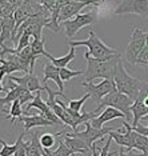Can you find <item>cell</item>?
Listing matches in <instances>:
<instances>
[{
  "label": "cell",
  "instance_id": "8d00e7d4",
  "mask_svg": "<svg viewBox=\"0 0 148 156\" xmlns=\"http://www.w3.org/2000/svg\"><path fill=\"white\" fill-rule=\"evenodd\" d=\"M7 2L11 3V4H12L13 7H15V8H19V7L22 5L24 2H27V0H7Z\"/></svg>",
  "mask_w": 148,
  "mask_h": 156
},
{
  "label": "cell",
  "instance_id": "1f68e13d",
  "mask_svg": "<svg viewBox=\"0 0 148 156\" xmlns=\"http://www.w3.org/2000/svg\"><path fill=\"white\" fill-rule=\"evenodd\" d=\"M16 150H17V143L7 144L4 140H2V151H0V156H13Z\"/></svg>",
  "mask_w": 148,
  "mask_h": 156
},
{
  "label": "cell",
  "instance_id": "cb8c5ba5",
  "mask_svg": "<svg viewBox=\"0 0 148 156\" xmlns=\"http://www.w3.org/2000/svg\"><path fill=\"white\" fill-rule=\"evenodd\" d=\"M31 47H32V51H33V55L36 58H40V56H45L47 59L51 58V54H48L45 51V45H44V40H37V39H33V41L31 43Z\"/></svg>",
  "mask_w": 148,
  "mask_h": 156
},
{
  "label": "cell",
  "instance_id": "4fadbf2b",
  "mask_svg": "<svg viewBox=\"0 0 148 156\" xmlns=\"http://www.w3.org/2000/svg\"><path fill=\"white\" fill-rule=\"evenodd\" d=\"M123 118H125V115L123 112L119 111V109L112 108V107H107V108H104L103 111H101V113L97 116L96 119L91 120L90 123H91V126H92L93 128L101 129V128H104V124L107 122L114 120V119H123Z\"/></svg>",
  "mask_w": 148,
  "mask_h": 156
},
{
  "label": "cell",
  "instance_id": "ba28073f",
  "mask_svg": "<svg viewBox=\"0 0 148 156\" xmlns=\"http://www.w3.org/2000/svg\"><path fill=\"white\" fill-rule=\"evenodd\" d=\"M82 86L87 91V94L91 95V99H93L96 103H100L103 100V98H105L108 94H111V92H114L116 90L114 80H103L99 84L84 81Z\"/></svg>",
  "mask_w": 148,
  "mask_h": 156
},
{
  "label": "cell",
  "instance_id": "f546056e",
  "mask_svg": "<svg viewBox=\"0 0 148 156\" xmlns=\"http://www.w3.org/2000/svg\"><path fill=\"white\" fill-rule=\"evenodd\" d=\"M26 133H20L17 137L16 143H17V150L13 156H26L27 155V147H28V141H23V137Z\"/></svg>",
  "mask_w": 148,
  "mask_h": 156
},
{
  "label": "cell",
  "instance_id": "277c9868",
  "mask_svg": "<svg viewBox=\"0 0 148 156\" xmlns=\"http://www.w3.org/2000/svg\"><path fill=\"white\" fill-rule=\"evenodd\" d=\"M133 104V100L129 96L119 92L118 90H115L114 92L108 94L105 98H103V100L97 104V108L93 109L95 112L99 115V112H101L104 108L107 107H112L119 109L120 112H123L125 115V118H129L131 116V107Z\"/></svg>",
  "mask_w": 148,
  "mask_h": 156
},
{
  "label": "cell",
  "instance_id": "5b68a950",
  "mask_svg": "<svg viewBox=\"0 0 148 156\" xmlns=\"http://www.w3.org/2000/svg\"><path fill=\"white\" fill-rule=\"evenodd\" d=\"M95 23H97V12L90 11L87 13H79V15L73 16L72 19L63 22L60 26H63V28H64L67 37L72 39L80 30H83L87 26H92Z\"/></svg>",
  "mask_w": 148,
  "mask_h": 156
},
{
  "label": "cell",
  "instance_id": "52a82bcc",
  "mask_svg": "<svg viewBox=\"0 0 148 156\" xmlns=\"http://www.w3.org/2000/svg\"><path fill=\"white\" fill-rule=\"evenodd\" d=\"M115 15H127V13H136V15L147 19L148 17V0H122L114 11Z\"/></svg>",
  "mask_w": 148,
  "mask_h": 156
},
{
  "label": "cell",
  "instance_id": "9a60e30c",
  "mask_svg": "<svg viewBox=\"0 0 148 156\" xmlns=\"http://www.w3.org/2000/svg\"><path fill=\"white\" fill-rule=\"evenodd\" d=\"M84 7H87L84 3H76V2H69L67 3L65 5L62 7L60 9V16H59V23H63V22H67V20L72 19L73 16L79 15V12L82 11Z\"/></svg>",
  "mask_w": 148,
  "mask_h": 156
},
{
  "label": "cell",
  "instance_id": "44dd1931",
  "mask_svg": "<svg viewBox=\"0 0 148 156\" xmlns=\"http://www.w3.org/2000/svg\"><path fill=\"white\" fill-rule=\"evenodd\" d=\"M40 92L41 91H37L36 92V96H35L33 100L31 103H28L26 107H24V113H27V116H28V111H30V109H32V108H36V109H39V111L43 112V113L51 111V108H49V105L47 104V101H44L43 99H41Z\"/></svg>",
  "mask_w": 148,
  "mask_h": 156
},
{
  "label": "cell",
  "instance_id": "2e32d148",
  "mask_svg": "<svg viewBox=\"0 0 148 156\" xmlns=\"http://www.w3.org/2000/svg\"><path fill=\"white\" fill-rule=\"evenodd\" d=\"M20 122L24 124V129L30 131L32 128H36V127H49V126H54V123L49 122L48 119H45L43 115H32V116H22L19 119Z\"/></svg>",
  "mask_w": 148,
  "mask_h": 156
},
{
  "label": "cell",
  "instance_id": "5bb4252c",
  "mask_svg": "<svg viewBox=\"0 0 148 156\" xmlns=\"http://www.w3.org/2000/svg\"><path fill=\"white\" fill-rule=\"evenodd\" d=\"M54 80L56 83V86L59 87V91L60 92H64V81L62 80L60 77V68L56 67L55 64L52 63H47L44 67V77H43V81L41 83L45 84L48 83V80Z\"/></svg>",
  "mask_w": 148,
  "mask_h": 156
},
{
  "label": "cell",
  "instance_id": "7402d4cb",
  "mask_svg": "<svg viewBox=\"0 0 148 156\" xmlns=\"http://www.w3.org/2000/svg\"><path fill=\"white\" fill-rule=\"evenodd\" d=\"M75 56H76V48L71 47L69 48V51H68V54L64 55L63 58H54V56L51 55L49 60H51L52 64H55L56 67H59V68H65V67L68 66L73 59H75Z\"/></svg>",
  "mask_w": 148,
  "mask_h": 156
},
{
  "label": "cell",
  "instance_id": "ffe728a7",
  "mask_svg": "<svg viewBox=\"0 0 148 156\" xmlns=\"http://www.w3.org/2000/svg\"><path fill=\"white\" fill-rule=\"evenodd\" d=\"M132 150H139L142 151V154L148 156V137L143 136L140 133H136L132 129V145H131V151Z\"/></svg>",
  "mask_w": 148,
  "mask_h": 156
},
{
  "label": "cell",
  "instance_id": "9c48e42d",
  "mask_svg": "<svg viewBox=\"0 0 148 156\" xmlns=\"http://www.w3.org/2000/svg\"><path fill=\"white\" fill-rule=\"evenodd\" d=\"M86 124V129L83 131V132H73V133H68L69 136H75V137H79V139H82L84 143H86L88 147H90V150L92 151V145L95 144V141L103 139L104 136H108V133L112 131V128H101V129H97V128H93L92 126H91V123H84Z\"/></svg>",
  "mask_w": 148,
  "mask_h": 156
},
{
  "label": "cell",
  "instance_id": "4dcf8cb0",
  "mask_svg": "<svg viewBox=\"0 0 148 156\" xmlns=\"http://www.w3.org/2000/svg\"><path fill=\"white\" fill-rule=\"evenodd\" d=\"M55 155L56 156H72V155H75V152L64 143V140H60L59 141V147L55 150Z\"/></svg>",
  "mask_w": 148,
  "mask_h": 156
},
{
  "label": "cell",
  "instance_id": "d6a6232c",
  "mask_svg": "<svg viewBox=\"0 0 148 156\" xmlns=\"http://www.w3.org/2000/svg\"><path fill=\"white\" fill-rule=\"evenodd\" d=\"M137 100L143 101L144 104L148 107V83L147 81H143L142 84V88H140V94H139V98Z\"/></svg>",
  "mask_w": 148,
  "mask_h": 156
},
{
  "label": "cell",
  "instance_id": "e0dca14e",
  "mask_svg": "<svg viewBox=\"0 0 148 156\" xmlns=\"http://www.w3.org/2000/svg\"><path fill=\"white\" fill-rule=\"evenodd\" d=\"M15 31V17H0V43H5V40H11L12 34Z\"/></svg>",
  "mask_w": 148,
  "mask_h": 156
},
{
  "label": "cell",
  "instance_id": "7a4b0ae2",
  "mask_svg": "<svg viewBox=\"0 0 148 156\" xmlns=\"http://www.w3.org/2000/svg\"><path fill=\"white\" fill-rule=\"evenodd\" d=\"M114 83L116 86V90L119 92L129 96L133 101L137 100L139 94H140V88H142V84H143V80H139V79H136V77L129 75V73L127 72V69L124 68V66H123L122 60L119 62L118 68H116Z\"/></svg>",
  "mask_w": 148,
  "mask_h": 156
},
{
  "label": "cell",
  "instance_id": "30bf717a",
  "mask_svg": "<svg viewBox=\"0 0 148 156\" xmlns=\"http://www.w3.org/2000/svg\"><path fill=\"white\" fill-rule=\"evenodd\" d=\"M108 136L116 141L119 147L124 148L125 152H131V145H132V126H129L127 122L122 123V127L119 129H112Z\"/></svg>",
  "mask_w": 148,
  "mask_h": 156
},
{
  "label": "cell",
  "instance_id": "603a6c76",
  "mask_svg": "<svg viewBox=\"0 0 148 156\" xmlns=\"http://www.w3.org/2000/svg\"><path fill=\"white\" fill-rule=\"evenodd\" d=\"M23 113H24V109H22V103H20L19 100H16V101H13L11 104L8 116H5V119H9L12 126H15V120L22 118Z\"/></svg>",
  "mask_w": 148,
  "mask_h": 156
},
{
  "label": "cell",
  "instance_id": "8fae6325",
  "mask_svg": "<svg viewBox=\"0 0 148 156\" xmlns=\"http://www.w3.org/2000/svg\"><path fill=\"white\" fill-rule=\"evenodd\" d=\"M8 79L9 80H13L15 83H17L19 86L24 87L27 91L30 92H37V91H47V86L43 84L41 86L40 81L33 73H26L24 76H13V75H8Z\"/></svg>",
  "mask_w": 148,
  "mask_h": 156
},
{
  "label": "cell",
  "instance_id": "7c38bea8",
  "mask_svg": "<svg viewBox=\"0 0 148 156\" xmlns=\"http://www.w3.org/2000/svg\"><path fill=\"white\" fill-rule=\"evenodd\" d=\"M37 9H36V11H33V7H32V4H31V0H27V2H24L23 4L19 7V8H16L15 15H13V17H15V31H13V34H12L11 41L15 39L17 31H19V28L22 27V24L26 22V20L30 19V17L32 16L33 13H36Z\"/></svg>",
  "mask_w": 148,
  "mask_h": 156
},
{
  "label": "cell",
  "instance_id": "83f0119b",
  "mask_svg": "<svg viewBox=\"0 0 148 156\" xmlns=\"http://www.w3.org/2000/svg\"><path fill=\"white\" fill-rule=\"evenodd\" d=\"M80 75H84L83 71H72V69L67 68V67L65 68H60V77L63 81H68L76 76H80Z\"/></svg>",
  "mask_w": 148,
  "mask_h": 156
},
{
  "label": "cell",
  "instance_id": "d4e9b609",
  "mask_svg": "<svg viewBox=\"0 0 148 156\" xmlns=\"http://www.w3.org/2000/svg\"><path fill=\"white\" fill-rule=\"evenodd\" d=\"M16 8L7 0H0V17H8L15 15Z\"/></svg>",
  "mask_w": 148,
  "mask_h": 156
},
{
  "label": "cell",
  "instance_id": "8992f818",
  "mask_svg": "<svg viewBox=\"0 0 148 156\" xmlns=\"http://www.w3.org/2000/svg\"><path fill=\"white\" fill-rule=\"evenodd\" d=\"M146 44H147V31H142L140 28L133 26L131 39H129V43L125 49V59L128 60V63H131L132 66H136V60L139 58V55L142 54Z\"/></svg>",
  "mask_w": 148,
  "mask_h": 156
},
{
  "label": "cell",
  "instance_id": "484cf974",
  "mask_svg": "<svg viewBox=\"0 0 148 156\" xmlns=\"http://www.w3.org/2000/svg\"><path fill=\"white\" fill-rule=\"evenodd\" d=\"M58 136L56 133H43L40 136V144L43 148H49V150H54L55 145V137Z\"/></svg>",
  "mask_w": 148,
  "mask_h": 156
},
{
  "label": "cell",
  "instance_id": "d590c367",
  "mask_svg": "<svg viewBox=\"0 0 148 156\" xmlns=\"http://www.w3.org/2000/svg\"><path fill=\"white\" fill-rule=\"evenodd\" d=\"M119 156H146L144 154H136V152H125L124 148L120 147V151H119Z\"/></svg>",
  "mask_w": 148,
  "mask_h": 156
},
{
  "label": "cell",
  "instance_id": "3957f363",
  "mask_svg": "<svg viewBox=\"0 0 148 156\" xmlns=\"http://www.w3.org/2000/svg\"><path fill=\"white\" fill-rule=\"evenodd\" d=\"M69 47H76V45H84L88 48V51L84 54V58H95V59H103L108 58V56L119 54L115 48H111L105 45L101 41L100 37L93 31H90V36L87 40H69L68 41Z\"/></svg>",
  "mask_w": 148,
  "mask_h": 156
},
{
  "label": "cell",
  "instance_id": "d6986e66",
  "mask_svg": "<svg viewBox=\"0 0 148 156\" xmlns=\"http://www.w3.org/2000/svg\"><path fill=\"white\" fill-rule=\"evenodd\" d=\"M63 140H64V143L68 145L75 154H87L88 151H91L90 147H88L82 139H79V137L69 136L68 133H65L64 136H63Z\"/></svg>",
  "mask_w": 148,
  "mask_h": 156
},
{
  "label": "cell",
  "instance_id": "6da1fadb",
  "mask_svg": "<svg viewBox=\"0 0 148 156\" xmlns=\"http://www.w3.org/2000/svg\"><path fill=\"white\" fill-rule=\"evenodd\" d=\"M86 60H87V69L84 71V77H86L87 83H92V80L95 79L114 80L118 64L122 60V55L116 54L103 59L86 58Z\"/></svg>",
  "mask_w": 148,
  "mask_h": 156
},
{
  "label": "cell",
  "instance_id": "74e56055",
  "mask_svg": "<svg viewBox=\"0 0 148 156\" xmlns=\"http://www.w3.org/2000/svg\"><path fill=\"white\" fill-rule=\"evenodd\" d=\"M35 156H44V155H43V152H39V154H36Z\"/></svg>",
  "mask_w": 148,
  "mask_h": 156
},
{
  "label": "cell",
  "instance_id": "e575fe53",
  "mask_svg": "<svg viewBox=\"0 0 148 156\" xmlns=\"http://www.w3.org/2000/svg\"><path fill=\"white\" fill-rule=\"evenodd\" d=\"M132 129L135 131L136 133H140V135H143V136L148 137V122L147 123H142V124L139 123V126L132 127Z\"/></svg>",
  "mask_w": 148,
  "mask_h": 156
},
{
  "label": "cell",
  "instance_id": "ac0fdd59",
  "mask_svg": "<svg viewBox=\"0 0 148 156\" xmlns=\"http://www.w3.org/2000/svg\"><path fill=\"white\" fill-rule=\"evenodd\" d=\"M131 113H132V127L139 126V123L142 122L148 115V107L140 100H135L131 107Z\"/></svg>",
  "mask_w": 148,
  "mask_h": 156
},
{
  "label": "cell",
  "instance_id": "f1b7e54d",
  "mask_svg": "<svg viewBox=\"0 0 148 156\" xmlns=\"http://www.w3.org/2000/svg\"><path fill=\"white\" fill-rule=\"evenodd\" d=\"M33 41V37L31 36L30 34H27V32H23L22 35V37H20V40H19V43H17L16 45V54L17 52H20V51H23L26 47H28V45H31V43Z\"/></svg>",
  "mask_w": 148,
  "mask_h": 156
},
{
  "label": "cell",
  "instance_id": "836d02e7",
  "mask_svg": "<svg viewBox=\"0 0 148 156\" xmlns=\"http://www.w3.org/2000/svg\"><path fill=\"white\" fill-rule=\"evenodd\" d=\"M56 2H58V0H36V3H37L39 5L44 7V8H45V9H48L49 12H51L52 9L55 8Z\"/></svg>",
  "mask_w": 148,
  "mask_h": 156
},
{
  "label": "cell",
  "instance_id": "4316f807",
  "mask_svg": "<svg viewBox=\"0 0 148 156\" xmlns=\"http://www.w3.org/2000/svg\"><path fill=\"white\" fill-rule=\"evenodd\" d=\"M90 98H91V95L86 94L83 98L77 99V100H69L68 101V107L71 108L72 111H75V112H80L82 111V108H83V105H84V103H86Z\"/></svg>",
  "mask_w": 148,
  "mask_h": 156
}]
</instances>
